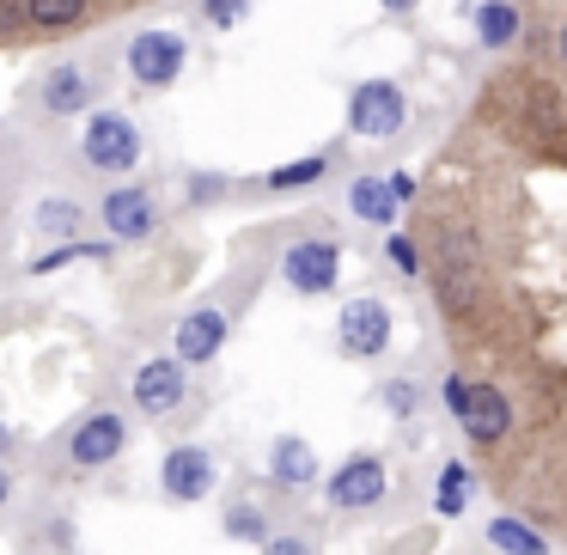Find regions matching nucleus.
<instances>
[{
  "label": "nucleus",
  "instance_id": "31",
  "mask_svg": "<svg viewBox=\"0 0 567 555\" xmlns=\"http://www.w3.org/2000/svg\"><path fill=\"white\" fill-rule=\"evenodd\" d=\"M384 7H391V13H409V7H421V0H384Z\"/></svg>",
  "mask_w": 567,
  "mask_h": 555
},
{
  "label": "nucleus",
  "instance_id": "3",
  "mask_svg": "<svg viewBox=\"0 0 567 555\" xmlns=\"http://www.w3.org/2000/svg\"><path fill=\"white\" fill-rule=\"evenodd\" d=\"M403 123H409L403 86H391V80H360L354 99H348V129L360 141H391Z\"/></svg>",
  "mask_w": 567,
  "mask_h": 555
},
{
  "label": "nucleus",
  "instance_id": "34",
  "mask_svg": "<svg viewBox=\"0 0 567 555\" xmlns=\"http://www.w3.org/2000/svg\"><path fill=\"white\" fill-rule=\"evenodd\" d=\"M0 452H7V428H0Z\"/></svg>",
  "mask_w": 567,
  "mask_h": 555
},
{
  "label": "nucleus",
  "instance_id": "28",
  "mask_svg": "<svg viewBox=\"0 0 567 555\" xmlns=\"http://www.w3.org/2000/svg\"><path fill=\"white\" fill-rule=\"evenodd\" d=\"M13 25H31V19H25V0H0V38H7Z\"/></svg>",
  "mask_w": 567,
  "mask_h": 555
},
{
  "label": "nucleus",
  "instance_id": "24",
  "mask_svg": "<svg viewBox=\"0 0 567 555\" xmlns=\"http://www.w3.org/2000/svg\"><path fill=\"white\" fill-rule=\"evenodd\" d=\"M226 531L245 537V543H269V525H262L257 506H226Z\"/></svg>",
  "mask_w": 567,
  "mask_h": 555
},
{
  "label": "nucleus",
  "instance_id": "17",
  "mask_svg": "<svg viewBox=\"0 0 567 555\" xmlns=\"http://www.w3.org/2000/svg\"><path fill=\"white\" fill-rule=\"evenodd\" d=\"M488 543H494L501 555H549L543 531H530L525 518H494V525H488Z\"/></svg>",
  "mask_w": 567,
  "mask_h": 555
},
{
  "label": "nucleus",
  "instance_id": "20",
  "mask_svg": "<svg viewBox=\"0 0 567 555\" xmlns=\"http://www.w3.org/2000/svg\"><path fill=\"white\" fill-rule=\"evenodd\" d=\"M80 220H86V214H80V202H43L38 214H31V226H38V233H55V238H80Z\"/></svg>",
  "mask_w": 567,
  "mask_h": 555
},
{
  "label": "nucleus",
  "instance_id": "10",
  "mask_svg": "<svg viewBox=\"0 0 567 555\" xmlns=\"http://www.w3.org/2000/svg\"><path fill=\"white\" fill-rule=\"evenodd\" d=\"M159 489L172 494V501H202V494H214V458L202 452V445H172L159 464Z\"/></svg>",
  "mask_w": 567,
  "mask_h": 555
},
{
  "label": "nucleus",
  "instance_id": "2",
  "mask_svg": "<svg viewBox=\"0 0 567 555\" xmlns=\"http://www.w3.org/2000/svg\"><path fill=\"white\" fill-rule=\"evenodd\" d=\"M80 153H86L92 172L123 177V172H135V160H141V129L128 123L123 111H99L86 123V135H80Z\"/></svg>",
  "mask_w": 567,
  "mask_h": 555
},
{
  "label": "nucleus",
  "instance_id": "27",
  "mask_svg": "<svg viewBox=\"0 0 567 555\" xmlns=\"http://www.w3.org/2000/svg\"><path fill=\"white\" fill-rule=\"evenodd\" d=\"M470 257H476V233H457L452 226L445 233V263H470Z\"/></svg>",
  "mask_w": 567,
  "mask_h": 555
},
{
  "label": "nucleus",
  "instance_id": "23",
  "mask_svg": "<svg viewBox=\"0 0 567 555\" xmlns=\"http://www.w3.org/2000/svg\"><path fill=\"white\" fill-rule=\"evenodd\" d=\"M379 403H384V415L409 421V415L421 409V384H415V379H384V384H379Z\"/></svg>",
  "mask_w": 567,
  "mask_h": 555
},
{
  "label": "nucleus",
  "instance_id": "11",
  "mask_svg": "<svg viewBox=\"0 0 567 555\" xmlns=\"http://www.w3.org/2000/svg\"><path fill=\"white\" fill-rule=\"evenodd\" d=\"M226 330H233V323H226L220 306H196L184 323H177V336H172L177 360H184V367H202V360H214V354L226 348Z\"/></svg>",
  "mask_w": 567,
  "mask_h": 555
},
{
  "label": "nucleus",
  "instance_id": "4",
  "mask_svg": "<svg viewBox=\"0 0 567 555\" xmlns=\"http://www.w3.org/2000/svg\"><path fill=\"white\" fill-rule=\"evenodd\" d=\"M189 68V43L177 38V31H141V38H128V74L141 80V86H177V74Z\"/></svg>",
  "mask_w": 567,
  "mask_h": 555
},
{
  "label": "nucleus",
  "instance_id": "18",
  "mask_svg": "<svg viewBox=\"0 0 567 555\" xmlns=\"http://www.w3.org/2000/svg\"><path fill=\"white\" fill-rule=\"evenodd\" d=\"M25 19L38 31H68L86 19V0H25Z\"/></svg>",
  "mask_w": 567,
  "mask_h": 555
},
{
  "label": "nucleus",
  "instance_id": "14",
  "mask_svg": "<svg viewBox=\"0 0 567 555\" xmlns=\"http://www.w3.org/2000/svg\"><path fill=\"white\" fill-rule=\"evenodd\" d=\"M396 208H403V202L391 196V177H354V184H348V214H354V220L391 226Z\"/></svg>",
  "mask_w": 567,
  "mask_h": 555
},
{
  "label": "nucleus",
  "instance_id": "21",
  "mask_svg": "<svg viewBox=\"0 0 567 555\" xmlns=\"http://www.w3.org/2000/svg\"><path fill=\"white\" fill-rule=\"evenodd\" d=\"M80 257H111V245H86V238H62L55 250H43V257L31 263V275H55V269H68V263H80Z\"/></svg>",
  "mask_w": 567,
  "mask_h": 555
},
{
  "label": "nucleus",
  "instance_id": "15",
  "mask_svg": "<svg viewBox=\"0 0 567 555\" xmlns=\"http://www.w3.org/2000/svg\"><path fill=\"white\" fill-rule=\"evenodd\" d=\"M269 476L287 482V489H306V482L318 476V452H311L299 433H281V440L269 445Z\"/></svg>",
  "mask_w": 567,
  "mask_h": 555
},
{
  "label": "nucleus",
  "instance_id": "12",
  "mask_svg": "<svg viewBox=\"0 0 567 555\" xmlns=\"http://www.w3.org/2000/svg\"><path fill=\"white\" fill-rule=\"evenodd\" d=\"M99 214H104V226H111L116 238H147L153 226H159V208H153V189H141V184H123V189H111V196L99 202Z\"/></svg>",
  "mask_w": 567,
  "mask_h": 555
},
{
  "label": "nucleus",
  "instance_id": "7",
  "mask_svg": "<svg viewBox=\"0 0 567 555\" xmlns=\"http://www.w3.org/2000/svg\"><path fill=\"white\" fill-rule=\"evenodd\" d=\"M128 397H135V409L147 421H159V415H172L177 403L189 397V379H184V360L177 354H159V360H147V367L135 372V384H128Z\"/></svg>",
  "mask_w": 567,
  "mask_h": 555
},
{
  "label": "nucleus",
  "instance_id": "13",
  "mask_svg": "<svg viewBox=\"0 0 567 555\" xmlns=\"http://www.w3.org/2000/svg\"><path fill=\"white\" fill-rule=\"evenodd\" d=\"M38 104L50 116H80L92 104V74H80L74 62H62V68H50L43 74V92H38Z\"/></svg>",
  "mask_w": 567,
  "mask_h": 555
},
{
  "label": "nucleus",
  "instance_id": "26",
  "mask_svg": "<svg viewBox=\"0 0 567 555\" xmlns=\"http://www.w3.org/2000/svg\"><path fill=\"white\" fill-rule=\"evenodd\" d=\"M391 263H396V275H421V250H415V238H391Z\"/></svg>",
  "mask_w": 567,
  "mask_h": 555
},
{
  "label": "nucleus",
  "instance_id": "9",
  "mask_svg": "<svg viewBox=\"0 0 567 555\" xmlns=\"http://www.w3.org/2000/svg\"><path fill=\"white\" fill-rule=\"evenodd\" d=\"M128 445V428L123 415H111V409H99V415H86L74 428V440H68V464L74 470H104L116 452Z\"/></svg>",
  "mask_w": 567,
  "mask_h": 555
},
{
  "label": "nucleus",
  "instance_id": "29",
  "mask_svg": "<svg viewBox=\"0 0 567 555\" xmlns=\"http://www.w3.org/2000/svg\"><path fill=\"white\" fill-rule=\"evenodd\" d=\"M262 555H311V549L299 537H269V543H262Z\"/></svg>",
  "mask_w": 567,
  "mask_h": 555
},
{
  "label": "nucleus",
  "instance_id": "6",
  "mask_svg": "<svg viewBox=\"0 0 567 555\" xmlns=\"http://www.w3.org/2000/svg\"><path fill=\"white\" fill-rule=\"evenodd\" d=\"M342 354H354V360H379L384 348H391V306H384L379 294H360V299H348L342 306Z\"/></svg>",
  "mask_w": 567,
  "mask_h": 555
},
{
  "label": "nucleus",
  "instance_id": "16",
  "mask_svg": "<svg viewBox=\"0 0 567 555\" xmlns=\"http://www.w3.org/2000/svg\"><path fill=\"white\" fill-rule=\"evenodd\" d=\"M476 38H482V50H506V43H518V7L513 0H482L476 7Z\"/></svg>",
  "mask_w": 567,
  "mask_h": 555
},
{
  "label": "nucleus",
  "instance_id": "22",
  "mask_svg": "<svg viewBox=\"0 0 567 555\" xmlns=\"http://www.w3.org/2000/svg\"><path fill=\"white\" fill-rule=\"evenodd\" d=\"M433 506H440V518H457L470 506V470L464 464H445L440 470V501H433Z\"/></svg>",
  "mask_w": 567,
  "mask_h": 555
},
{
  "label": "nucleus",
  "instance_id": "8",
  "mask_svg": "<svg viewBox=\"0 0 567 555\" xmlns=\"http://www.w3.org/2000/svg\"><path fill=\"white\" fill-rule=\"evenodd\" d=\"M323 494H330L336 513H372V506L384 501V464L372 452H354L330 482H323Z\"/></svg>",
  "mask_w": 567,
  "mask_h": 555
},
{
  "label": "nucleus",
  "instance_id": "25",
  "mask_svg": "<svg viewBox=\"0 0 567 555\" xmlns=\"http://www.w3.org/2000/svg\"><path fill=\"white\" fill-rule=\"evenodd\" d=\"M245 7H250V0H202V19H208V25H238Z\"/></svg>",
  "mask_w": 567,
  "mask_h": 555
},
{
  "label": "nucleus",
  "instance_id": "1",
  "mask_svg": "<svg viewBox=\"0 0 567 555\" xmlns=\"http://www.w3.org/2000/svg\"><path fill=\"white\" fill-rule=\"evenodd\" d=\"M445 409H452V421L464 428L470 445H501L506 428H513V403H506V391H494V384L445 379Z\"/></svg>",
  "mask_w": 567,
  "mask_h": 555
},
{
  "label": "nucleus",
  "instance_id": "33",
  "mask_svg": "<svg viewBox=\"0 0 567 555\" xmlns=\"http://www.w3.org/2000/svg\"><path fill=\"white\" fill-rule=\"evenodd\" d=\"M561 62H567V25H561Z\"/></svg>",
  "mask_w": 567,
  "mask_h": 555
},
{
  "label": "nucleus",
  "instance_id": "30",
  "mask_svg": "<svg viewBox=\"0 0 567 555\" xmlns=\"http://www.w3.org/2000/svg\"><path fill=\"white\" fill-rule=\"evenodd\" d=\"M391 196H396V202H409V196H415V177L396 172V177H391Z\"/></svg>",
  "mask_w": 567,
  "mask_h": 555
},
{
  "label": "nucleus",
  "instance_id": "19",
  "mask_svg": "<svg viewBox=\"0 0 567 555\" xmlns=\"http://www.w3.org/2000/svg\"><path fill=\"white\" fill-rule=\"evenodd\" d=\"M318 177H330V153H306V160H293V165H275L269 189H306V184H318Z\"/></svg>",
  "mask_w": 567,
  "mask_h": 555
},
{
  "label": "nucleus",
  "instance_id": "32",
  "mask_svg": "<svg viewBox=\"0 0 567 555\" xmlns=\"http://www.w3.org/2000/svg\"><path fill=\"white\" fill-rule=\"evenodd\" d=\"M7 494H13V482H7V470H0V506H7Z\"/></svg>",
  "mask_w": 567,
  "mask_h": 555
},
{
  "label": "nucleus",
  "instance_id": "5",
  "mask_svg": "<svg viewBox=\"0 0 567 555\" xmlns=\"http://www.w3.org/2000/svg\"><path fill=\"white\" fill-rule=\"evenodd\" d=\"M336 275H342V245L336 238H299V245H287L281 257V281L293 287V294H330Z\"/></svg>",
  "mask_w": 567,
  "mask_h": 555
}]
</instances>
